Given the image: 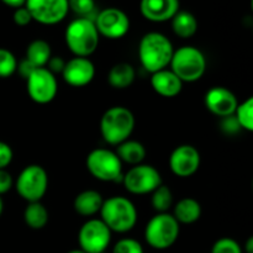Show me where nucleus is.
<instances>
[{
    "label": "nucleus",
    "instance_id": "obj_1",
    "mask_svg": "<svg viewBox=\"0 0 253 253\" xmlns=\"http://www.w3.org/2000/svg\"><path fill=\"white\" fill-rule=\"evenodd\" d=\"M174 48L167 36L160 32H148L138 44V58L150 73L166 69L170 63Z\"/></svg>",
    "mask_w": 253,
    "mask_h": 253
},
{
    "label": "nucleus",
    "instance_id": "obj_2",
    "mask_svg": "<svg viewBox=\"0 0 253 253\" xmlns=\"http://www.w3.org/2000/svg\"><path fill=\"white\" fill-rule=\"evenodd\" d=\"M135 124V116L130 109L125 106H113L101 116V137L109 145H120L132 135Z\"/></svg>",
    "mask_w": 253,
    "mask_h": 253
},
{
    "label": "nucleus",
    "instance_id": "obj_3",
    "mask_svg": "<svg viewBox=\"0 0 253 253\" xmlns=\"http://www.w3.org/2000/svg\"><path fill=\"white\" fill-rule=\"evenodd\" d=\"M100 220L111 232L125 234L137 222V210L133 203L124 197H111L104 200L100 209Z\"/></svg>",
    "mask_w": 253,
    "mask_h": 253
},
{
    "label": "nucleus",
    "instance_id": "obj_4",
    "mask_svg": "<svg viewBox=\"0 0 253 253\" xmlns=\"http://www.w3.org/2000/svg\"><path fill=\"white\" fill-rule=\"evenodd\" d=\"M99 32L95 24L89 17H78L69 22L66 29L64 39L69 51L74 57H85L96 51L99 44Z\"/></svg>",
    "mask_w": 253,
    "mask_h": 253
},
{
    "label": "nucleus",
    "instance_id": "obj_5",
    "mask_svg": "<svg viewBox=\"0 0 253 253\" xmlns=\"http://www.w3.org/2000/svg\"><path fill=\"white\" fill-rule=\"evenodd\" d=\"M169 66L170 71L183 83H193L204 76L207 69V58L197 47L183 46L173 52Z\"/></svg>",
    "mask_w": 253,
    "mask_h": 253
},
{
    "label": "nucleus",
    "instance_id": "obj_6",
    "mask_svg": "<svg viewBox=\"0 0 253 253\" xmlns=\"http://www.w3.org/2000/svg\"><path fill=\"white\" fill-rule=\"evenodd\" d=\"M179 236V224L168 212L155 215L145 230L146 242L155 250H166L175 244Z\"/></svg>",
    "mask_w": 253,
    "mask_h": 253
},
{
    "label": "nucleus",
    "instance_id": "obj_7",
    "mask_svg": "<svg viewBox=\"0 0 253 253\" xmlns=\"http://www.w3.org/2000/svg\"><path fill=\"white\" fill-rule=\"evenodd\" d=\"M89 173L101 182H116L123 179V162L115 152L106 148L93 150L86 157Z\"/></svg>",
    "mask_w": 253,
    "mask_h": 253
},
{
    "label": "nucleus",
    "instance_id": "obj_8",
    "mask_svg": "<svg viewBox=\"0 0 253 253\" xmlns=\"http://www.w3.org/2000/svg\"><path fill=\"white\" fill-rule=\"evenodd\" d=\"M48 188V174L39 165H30L20 172L16 179L17 194L29 203L40 202Z\"/></svg>",
    "mask_w": 253,
    "mask_h": 253
},
{
    "label": "nucleus",
    "instance_id": "obj_9",
    "mask_svg": "<svg viewBox=\"0 0 253 253\" xmlns=\"http://www.w3.org/2000/svg\"><path fill=\"white\" fill-rule=\"evenodd\" d=\"M124 185L131 194H151L162 184L160 172L150 165L133 166L123 177Z\"/></svg>",
    "mask_w": 253,
    "mask_h": 253
},
{
    "label": "nucleus",
    "instance_id": "obj_10",
    "mask_svg": "<svg viewBox=\"0 0 253 253\" xmlns=\"http://www.w3.org/2000/svg\"><path fill=\"white\" fill-rule=\"evenodd\" d=\"M111 241V231L100 219H90L82 225L78 242L85 253H103Z\"/></svg>",
    "mask_w": 253,
    "mask_h": 253
},
{
    "label": "nucleus",
    "instance_id": "obj_11",
    "mask_svg": "<svg viewBox=\"0 0 253 253\" xmlns=\"http://www.w3.org/2000/svg\"><path fill=\"white\" fill-rule=\"evenodd\" d=\"M27 94L37 104H48L56 98L58 83L52 72L46 67L36 68L26 79Z\"/></svg>",
    "mask_w": 253,
    "mask_h": 253
},
{
    "label": "nucleus",
    "instance_id": "obj_12",
    "mask_svg": "<svg viewBox=\"0 0 253 253\" xmlns=\"http://www.w3.org/2000/svg\"><path fill=\"white\" fill-rule=\"evenodd\" d=\"M25 6L32 20L42 25L58 24L69 11L68 0H26Z\"/></svg>",
    "mask_w": 253,
    "mask_h": 253
},
{
    "label": "nucleus",
    "instance_id": "obj_13",
    "mask_svg": "<svg viewBox=\"0 0 253 253\" xmlns=\"http://www.w3.org/2000/svg\"><path fill=\"white\" fill-rule=\"evenodd\" d=\"M99 35L110 40H118L125 36L130 29L128 16L118 7H108L96 15L94 21Z\"/></svg>",
    "mask_w": 253,
    "mask_h": 253
},
{
    "label": "nucleus",
    "instance_id": "obj_14",
    "mask_svg": "<svg viewBox=\"0 0 253 253\" xmlns=\"http://www.w3.org/2000/svg\"><path fill=\"white\" fill-rule=\"evenodd\" d=\"M200 166V155L192 145H180L170 153L169 168L175 175L187 178L194 174Z\"/></svg>",
    "mask_w": 253,
    "mask_h": 253
},
{
    "label": "nucleus",
    "instance_id": "obj_15",
    "mask_svg": "<svg viewBox=\"0 0 253 253\" xmlns=\"http://www.w3.org/2000/svg\"><path fill=\"white\" fill-rule=\"evenodd\" d=\"M204 100L208 110L220 118L232 116L239 105L236 95L225 86H212L207 91Z\"/></svg>",
    "mask_w": 253,
    "mask_h": 253
},
{
    "label": "nucleus",
    "instance_id": "obj_16",
    "mask_svg": "<svg viewBox=\"0 0 253 253\" xmlns=\"http://www.w3.org/2000/svg\"><path fill=\"white\" fill-rule=\"evenodd\" d=\"M95 76V67L93 62L85 57H74L66 62L62 71V77L67 84L74 88L85 86Z\"/></svg>",
    "mask_w": 253,
    "mask_h": 253
},
{
    "label": "nucleus",
    "instance_id": "obj_17",
    "mask_svg": "<svg viewBox=\"0 0 253 253\" xmlns=\"http://www.w3.org/2000/svg\"><path fill=\"white\" fill-rule=\"evenodd\" d=\"M140 11L150 21H168L179 11V0H141Z\"/></svg>",
    "mask_w": 253,
    "mask_h": 253
},
{
    "label": "nucleus",
    "instance_id": "obj_18",
    "mask_svg": "<svg viewBox=\"0 0 253 253\" xmlns=\"http://www.w3.org/2000/svg\"><path fill=\"white\" fill-rule=\"evenodd\" d=\"M151 86L153 90L165 98H174L182 91L183 82L168 69H162L151 76Z\"/></svg>",
    "mask_w": 253,
    "mask_h": 253
},
{
    "label": "nucleus",
    "instance_id": "obj_19",
    "mask_svg": "<svg viewBox=\"0 0 253 253\" xmlns=\"http://www.w3.org/2000/svg\"><path fill=\"white\" fill-rule=\"evenodd\" d=\"M104 199L101 194L96 190H84L79 193L76 197L73 203L74 210L77 214L84 217H90L95 215L96 212L100 211L101 205H103Z\"/></svg>",
    "mask_w": 253,
    "mask_h": 253
},
{
    "label": "nucleus",
    "instance_id": "obj_20",
    "mask_svg": "<svg viewBox=\"0 0 253 253\" xmlns=\"http://www.w3.org/2000/svg\"><path fill=\"white\" fill-rule=\"evenodd\" d=\"M202 215V207L199 203L193 198H184L179 200L174 207V219L178 224H194Z\"/></svg>",
    "mask_w": 253,
    "mask_h": 253
},
{
    "label": "nucleus",
    "instance_id": "obj_21",
    "mask_svg": "<svg viewBox=\"0 0 253 253\" xmlns=\"http://www.w3.org/2000/svg\"><path fill=\"white\" fill-rule=\"evenodd\" d=\"M115 153L120 158L121 162L132 166L141 165L146 158L145 146L138 141L133 140H126L120 145H118Z\"/></svg>",
    "mask_w": 253,
    "mask_h": 253
},
{
    "label": "nucleus",
    "instance_id": "obj_22",
    "mask_svg": "<svg viewBox=\"0 0 253 253\" xmlns=\"http://www.w3.org/2000/svg\"><path fill=\"white\" fill-rule=\"evenodd\" d=\"M172 30L180 39H189L197 34V17L189 11H178L172 17Z\"/></svg>",
    "mask_w": 253,
    "mask_h": 253
},
{
    "label": "nucleus",
    "instance_id": "obj_23",
    "mask_svg": "<svg viewBox=\"0 0 253 253\" xmlns=\"http://www.w3.org/2000/svg\"><path fill=\"white\" fill-rule=\"evenodd\" d=\"M136 73L130 63H118L109 72L108 81L113 88L126 89L133 83Z\"/></svg>",
    "mask_w": 253,
    "mask_h": 253
},
{
    "label": "nucleus",
    "instance_id": "obj_24",
    "mask_svg": "<svg viewBox=\"0 0 253 253\" xmlns=\"http://www.w3.org/2000/svg\"><path fill=\"white\" fill-rule=\"evenodd\" d=\"M51 57V46L44 40H35L29 44L26 49V59L31 62L36 68L46 67Z\"/></svg>",
    "mask_w": 253,
    "mask_h": 253
},
{
    "label": "nucleus",
    "instance_id": "obj_25",
    "mask_svg": "<svg viewBox=\"0 0 253 253\" xmlns=\"http://www.w3.org/2000/svg\"><path fill=\"white\" fill-rule=\"evenodd\" d=\"M24 220L32 230H41L48 222V211L40 202L29 203L24 211Z\"/></svg>",
    "mask_w": 253,
    "mask_h": 253
},
{
    "label": "nucleus",
    "instance_id": "obj_26",
    "mask_svg": "<svg viewBox=\"0 0 253 253\" xmlns=\"http://www.w3.org/2000/svg\"><path fill=\"white\" fill-rule=\"evenodd\" d=\"M151 204L156 211L167 212L173 205L172 190L165 184H161L157 189L151 193Z\"/></svg>",
    "mask_w": 253,
    "mask_h": 253
},
{
    "label": "nucleus",
    "instance_id": "obj_27",
    "mask_svg": "<svg viewBox=\"0 0 253 253\" xmlns=\"http://www.w3.org/2000/svg\"><path fill=\"white\" fill-rule=\"evenodd\" d=\"M234 118L244 130L253 131V98L250 96L244 103L239 104L234 113Z\"/></svg>",
    "mask_w": 253,
    "mask_h": 253
},
{
    "label": "nucleus",
    "instance_id": "obj_28",
    "mask_svg": "<svg viewBox=\"0 0 253 253\" xmlns=\"http://www.w3.org/2000/svg\"><path fill=\"white\" fill-rule=\"evenodd\" d=\"M17 59L11 51L0 48V78H9L16 72Z\"/></svg>",
    "mask_w": 253,
    "mask_h": 253
},
{
    "label": "nucleus",
    "instance_id": "obj_29",
    "mask_svg": "<svg viewBox=\"0 0 253 253\" xmlns=\"http://www.w3.org/2000/svg\"><path fill=\"white\" fill-rule=\"evenodd\" d=\"M211 253H242L239 242L230 237H222L217 240L211 249Z\"/></svg>",
    "mask_w": 253,
    "mask_h": 253
},
{
    "label": "nucleus",
    "instance_id": "obj_30",
    "mask_svg": "<svg viewBox=\"0 0 253 253\" xmlns=\"http://www.w3.org/2000/svg\"><path fill=\"white\" fill-rule=\"evenodd\" d=\"M69 10L79 15V17H88L95 9L94 0H68Z\"/></svg>",
    "mask_w": 253,
    "mask_h": 253
},
{
    "label": "nucleus",
    "instance_id": "obj_31",
    "mask_svg": "<svg viewBox=\"0 0 253 253\" xmlns=\"http://www.w3.org/2000/svg\"><path fill=\"white\" fill-rule=\"evenodd\" d=\"M113 253H143V247L137 240L123 239L116 242Z\"/></svg>",
    "mask_w": 253,
    "mask_h": 253
},
{
    "label": "nucleus",
    "instance_id": "obj_32",
    "mask_svg": "<svg viewBox=\"0 0 253 253\" xmlns=\"http://www.w3.org/2000/svg\"><path fill=\"white\" fill-rule=\"evenodd\" d=\"M12 19H14V22L17 26H27V25L32 21L31 14H30V11L26 9L25 5L24 6L15 9Z\"/></svg>",
    "mask_w": 253,
    "mask_h": 253
},
{
    "label": "nucleus",
    "instance_id": "obj_33",
    "mask_svg": "<svg viewBox=\"0 0 253 253\" xmlns=\"http://www.w3.org/2000/svg\"><path fill=\"white\" fill-rule=\"evenodd\" d=\"M12 156L14 153L11 147L7 143L0 141V169H5L11 163Z\"/></svg>",
    "mask_w": 253,
    "mask_h": 253
},
{
    "label": "nucleus",
    "instance_id": "obj_34",
    "mask_svg": "<svg viewBox=\"0 0 253 253\" xmlns=\"http://www.w3.org/2000/svg\"><path fill=\"white\" fill-rule=\"evenodd\" d=\"M14 184L11 174L6 169H0V197L9 192Z\"/></svg>",
    "mask_w": 253,
    "mask_h": 253
},
{
    "label": "nucleus",
    "instance_id": "obj_35",
    "mask_svg": "<svg viewBox=\"0 0 253 253\" xmlns=\"http://www.w3.org/2000/svg\"><path fill=\"white\" fill-rule=\"evenodd\" d=\"M35 69H36V67H35L31 62H29L26 58H25L24 61L20 62V63H17L16 71L19 72L20 76H21L22 78L26 81V79L30 77V74H31Z\"/></svg>",
    "mask_w": 253,
    "mask_h": 253
},
{
    "label": "nucleus",
    "instance_id": "obj_36",
    "mask_svg": "<svg viewBox=\"0 0 253 253\" xmlns=\"http://www.w3.org/2000/svg\"><path fill=\"white\" fill-rule=\"evenodd\" d=\"M66 64V62L61 58V57H51L47 63V67H48V71L52 72V73H62L63 71V67Z\"/></svg>",
    "mask_w": 253,
    "mask_h": 253
},
{
    "label": "nucleus",
    "instance_id": "obj_37",
    "mask_svg": "<svg viewBox=\"0 0 253 253\" xmlns=\"http://www.w3.org/2000/svg\"><path fill=\"white\" fill-rule=\"evenodd\" d=\"M5 5L10 7H14V9H17V7H21L24 6L26 0H1Z\"/></svg>",
    "mask_w": 253,
    "mask_h": 253
},
{
    "label": "nucleus",
    "instance_id": "obj_38",
    "mask_svg": "<svg viewBox=\"0 0 253 253\" xmlns=\"http://www.w3.org/2000/svg\"><path fill=\"white\" fill-rule=\"evenodd\" d=\"M245 250H246V253H253V239L252 237H250V239L247 240Z\"/></svg>",
    "mask_w": 253,
    "mask_h": 253
},
{
    "label": "nucleus",
    "instance_id": "obj_39",
    "mask_svg": "<svg viewBox=\"0 0 253 253\" xmlns=\"http://www.w3.org/2000/svg\"><path fill=\"white\" fill-rule=\"evenodd\" d=\"M2 209H4V203H2L1 197H0V215L2 214Z\"/></svg>",
    "mask_w": 253,
    "mask_h": 253
},
{
    "label": "nucleus",
    "instance_id": "obj_40",
    "mask_svg": "<svg viewBox=\"0 0 253 253\" xmlns=\"http://www.w3.org/2000/svg\"><path fill=\"white\" fill-rule=\"evenodd\" d=\"M67 253H85V252L82 251L81 249H78V250H72V251H69V252H67Z\"/></svg>",
    "mask_w": 253,
    "mask_h": 253
}]
</instances>
